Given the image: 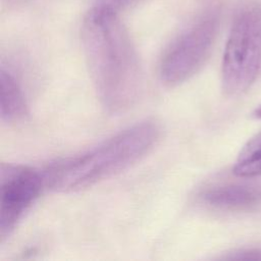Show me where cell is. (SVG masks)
I'll return each mask as SVG.
<instances>
[{
    "label": "cell",
    "instance_id": "obj_8",
    "mask_svg": "<svg viewBox=\"0 0 261 261\" xmlns=\"http://www.w3.org/2000/svg\"><path fill=\"white\" fill-rule=\"evenodd\" d=\"M233 173L240 177L261 175V132L242 148L234 162Z\"/></svg>",
    "mask_w": 261,
    "mask_h": 261
},
{
    "label": "cell",
    "instance_id": "obj_1",
    "mask_svg": "<svg viewBox=\"0 0 261 261\" xmlns=\"http://www.w3.org/2000/svg\"><path fill=\"white\" fill-rule=\"evenodd\" d=\"M82 43L102 105L120 113L138 100L143 74L133 42L115 11L106 6L91 9L82 25Z\"/></svg>",
    "mask_w": 261,
    "mask_h": 261
},
{
    "label": "cell",
    "instance_id": "obj_11",
    "mask_svg": "<svg viewBox=\"0 0 261 261\" xmlns=\"http://www.w3.org/2000/svg\"><path fill=\"white\" fill-rule=\"evenodd\" d=\"M254 115H255V117L256 118H259V119H261V105L255 110V112H254Z\"/></svg>",
    "mask_w": 261,
    "mask_h": 261
},
{
    "label": "cell",
    "instance_id": "obj_7",
    "mask_svg": "<svg viewBox=\"0 0 261 261\" xmlns=\"http://www.w3.org/2000/svg\"><path fill=\"white\" fill-rule=\"evenodd\" d=\"M0 114L7 122L21 120L28 114L23 93L14 76L4 67L0 70Z\"/></svg>",
    "mask_w": 261,
    "mask_h": 261
},
{
    "label": "cell",
    "instance_id": "obj_10",
    "mask_svg": "<svg viewBox=\"0 0 261 261\" xmlns=\"http://www.w3.org/2000/svg\"><path fill=\"white\" fill-rule=\"evenodd\" d=\"M9 5H18V4H24L34 0H4Z\"/></svg>",
    "mask_w": 261,
    "mask_h": 261
},
{
    "label": "cell",
    "instance_id": "obj_6",
    "mask_svg": "<svg viewBox=\"0 0 261 261\" xmlns=\"http://www.w3.org/2000/svg\"><path fill=\"white\" fill-rule=\"evenodd\" d=\"M203 201L225 210H249L261 204V188L251 185H225L205 191Z\"/></svg>",
    "mask_w": 261,
    "mask_h": 261
},
{
    "label": "cell",
    "instance_id": "obj_5",
    "mask_svg": "<svg viewBox=\"0 0 261 261\" xmlns=\"http://www.w3.org/2000/svg\"><path fill=\"white\" fill-rule=\"evenodd\" d=\"M0 182V239L4 242L39 197L46 180L43 171L3 164Z\"/></svg>",
    "mask_w": 261,
    "mask_h": 261
},
{
    "label": "cell",
    "instance_id": "obj_9",
    "mask_svg": "<svg viewBox=\"0 0 261 261\" xmlns=\"http://www.w3.org/2000/svg\"><path fill=\"white\" fill-rule=\"evenodd\" d=\"M226 259L233 260H261V251L259 250H245L236 252L230 256L225 257Z\"/></svg>",
    "mask_w": 261,
    "mask_h": 261
},
{
    "label": "cell",
    "instance_id": "obj_4",
    "mask_svg": "<svg viewBox=\"0 0 261 261\" xmlns=\"http://www.w3.org/2000/svg\"><path fill=\"white\" fill-rule=\"evenodd\" d=\"M218 27V10L211 9L184 31L163 54L161 80L167 85H177L194 75L208 58Z\"/></svg>",
    "mask_w": 261,
    "mask_h": 261
},
{
    "label": "cell",
    "instance_id": "obj_3",
    "mask_svg": "<svg viewBox=\"0 0 261 261\" xmlns=\"http://www.w3.org/2000/svg\"><path fill=\"white\" fill-rule=\"evenodd\" d=\"M261 66V4L250 3L237 14L223 52L224 93L239 96L254 83Z\"/></svg>",
    "mask_w": 261,
    "mask_h": 261
},
{
    "label": "cell",
    "instance_id": "obj_2",
    "mask_svg": "<svg viewBox=\"0 0 261 261\" xmlns=\"http://www.w3.org/2000/svg\"><path fill=\"white\" fill-rule=\"evenodd\" d=\"M158 137L159 127L155 122H138L81 155L48 166L43 170L46 185L59 192L92 187L144 157Z\"/></svg>",
    "mask_w": 261,
    "mask_h": 261
}]
</instances>
